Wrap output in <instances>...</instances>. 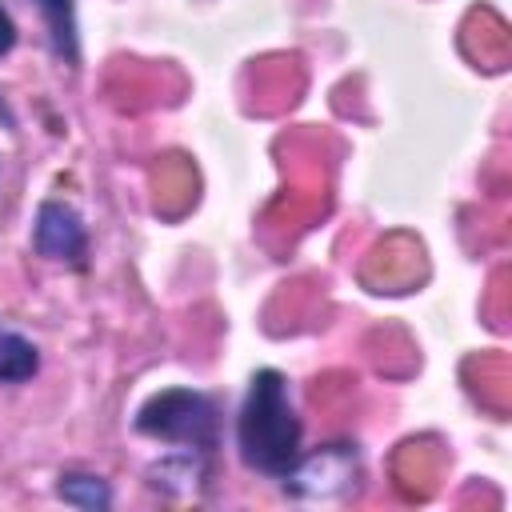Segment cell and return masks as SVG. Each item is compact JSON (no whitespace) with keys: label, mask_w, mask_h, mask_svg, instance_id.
Masks as SVG:
<instances>
[{"label":"cell","mask_w":512,"mask_h":512,"mask_svg":"<svg viewBox=\"0 0 512 512\" xmlns=\"http://www.w3.org/2000/svg\"><path fill=\"white\" fill-rule=\"evenodd\" d=\"M12 44H16V24H12V16H8L4 4H0V56H4Z\"/></svg>","instance_id":"obj_7"},{"label":"cell","mask_w":512,"mask_h":512,"mask_svg":"<svg viewBox=\"0 0 512 512\" xmlns=\"http://www.w3.org/2000/svg\"><path fill=\"white\" fill-rule=\"evenodd\" d=\"M136 432L168 444H184L188 452L208 456L216 448V404L204 392L192 388H168L156 392L136 412Z\"/></svg>","instance_id":"obj_2"},{"label":"cell","mask_w":512,"mask_h":512,"mask_svg":"<svg viewBox=\"0 0 512 512\" xmlns=\"http://www.w3.org/2000/svg\"><path fill=\"white\" fill-rule=\"evenodd\" d=\"M36 368H40L36 348L24 336L4 332L0 336V384H24L28 376H36Z\"/></svg>","instance_id":"obj_5"},{"label":"cell","mask_w":512,"mask_h":512,"mask_svg":"<svg viewBox=\"0 0 512 512\" xmlns=\"http://www.w3.org/2000/svg\"><path fill=\"white\" fill-rule=\"evenodd\" d=\"M32 244L48 260H72V264H80L84 252H88V232H84L76 208L60 204V200H44L40 212H36Z\"/></svg>","instance_id":"obj_3"},{"label":"cell","mask_w":512,"mask_h":512,"mask_svg":"<svg viewBox=\"0 0 512 512\" xmlns=\"http://www.w3.org/2000/svg\"><path fill=\"white\" fill-rule=\"evenodd\" d=\"M36 8L44 16L52 52L64 64H76L80 60V48H76V8H72V0H36Z\"/></svg>","instance_id":"obj_4"},{"label":"cell","mask_w":512,"mask_h":512,"mask_svg":"<svg viewBox=\"0 0 512 512\" xmlns=\"http://www.w3.org/2000/svg\"><path fill=\"white\" fill-rule=\"evenodd\" d=\"M300 420L288 400V384L280 372L260 368L248 384V396L240 404L236 420V444L248 468L264 476H292L300 468Z\"/></svg>","instance_id":"obj_1"},{"label":"cell","mask_w":512,"mask_h":512,"mask_svg":"<svg viewBox=\"0 0 512 512\" xmlns=\"http://www.w3.org/2000/svg\"><path fill=\"white\" fill-rule=\"evenodd\" d=\"M56 492H60V500H64V504H76V508H92V512L112 504V492H108V484H104L100 476H88V472H68V476H60Z\"/></svg>","instance_id":"obj_6"}]
</instances>
